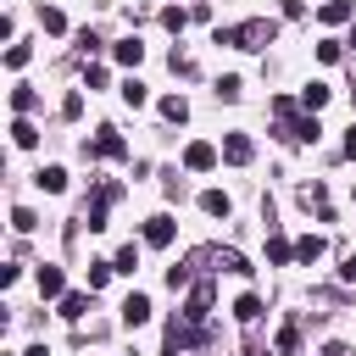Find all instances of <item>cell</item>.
<instances>
[{
    "mask_svg": "<svg viewBox=\"0 0 356 356\" xmlns=\"http://www.w3.org/2000/svg\"><path fill=\"white\" fill-rule=\"evenodd\" d=\"M83 312H89V295H78V289H72V295H61V317H72V323H78Z\"/></svg>",
    "mask_w": 356,
    "mask_h": 356,
    "instance_id": "ffe728a7",
    "label": "cell"
},
{
    "mask_svg": "<svg viewBox=\"0 0 356 356\" xmlns=\"http://www.w3.org/2000/svg\"><path fill=\"white\" fill-rule=\"evenodd\" d=\"M273 111H278V122H284V134H289L295 145H317V134H323V128H317V117H300V111H295V100H278Z\"/></svg>",
    "mask_w": 356,
    "mask_h": 356,
    "instance_id": "7a4b0ae2",
    "label": "cell"
},
{
    "mask_svg": "<svg viewBox=\"0 0 356 356\" xmlns=\"http://www.w3.org/2000/svg\"><path fill=\"white\" fill-rule=\"evenodd\" d=\"M83 83L89 89H106V67H83Z\"/></svg>",
    "mask_w": 356,
    "mask_h": 356,
    "instance_id": "836d02e7",
    "label": "cell"
},
{
    "mask_svg": "<svg viewBox=\"0 0 356 356\" xmlns=\"http://www.w3.org/2000/svg\"><path fill=\"white\" fill-rule=\"evenodd\" d=\"M117 95H122V100H128V106H145V100H150V89H145V83H139V78H128V83H122V89H117Z\"/></svg>",
    "mask_w": 356,
    "mask_h": 356,
    "instance_id": "7402d4cb",
    "label": "cell"
},
{
    "mask_svg": "<svg viewBox=\"0 0 356 356\" xmlns=\"http://www.w3.org/2000/svg\"><path fill=\"white\" fill-rule=\"evenodd\" d=\"M300 106H306V111L328 106V83H306V89H300Z\"/></svg>",
    "mask_w": 356,
    "mask_h": 356,
    "instance_id": "d6986e66",
    "label": "cell"
},
{
    "mask_svg": "<svg viewBox=\"0 0 356 356\" xmlns=\"http://www.w3.org/2000/svg\"><path fill=\"white\" fill-rule=\"evenodd\" d=\"M273 345H278V356H295V350H300V328H295V323H284Z\"/></svg>",
    "mask_w": 356,
    "mask_h": 356,
    "instance_id": "ac0fdd59",
    "label": "cell"
},
{
    "mask_svg": "<svg viewBox=\"0 0 356 356\" xmlns=\"http://www.w3.org/2000/svg\"><path fill=\"white\" fill-rule=\"evenodd\" d=\"M234 317H239V323H256V317H261V300H256V295H239V300H234Z\"/></svg>",
    "mask_w": 356,
    "mask_h": 356,
    "instance_id": "44dd1931",
    "label": "cell"
},
{
    "mask_svg": "<svg viewBox=\"0 0 356 356\" xmlns=\"http://www.w3.org/2000/svg\"><path fill=\"white\" fill-rule=\"evenodd\" d=\"M239 89H245V83H239L234 72H222V78H217V100H239Z\"/></svg>",
    "mask_w": 356,
    "mask_h": 356,
    "instance_id": "603a6c76",
    "label": "cell"
},
{
    "mask_svg": "<svg viewBox=\"0 0 356 356\" xmlns=\"http://www.w3.org/2000/svg\"><path fill=\"white\" fill-rule=\"evenodd\" d=\"M200 211H206V217H228V195H222V189H206V195H200Z\"/></svg>",
    "mask_w": 356,
    "mask_h": 356,
    "instance_id": "2e32d148",
    "label": "cell"
},
{
    "mask_svg": "<svg viewBox=\"0 0 356 356\" xmlns=\"http://www.w3.org/2000/svg\"><path fill=\"white\" fill-rule=\"evenodd\" d=\"M161 22H167V28H172V33H178V28H184V22H189V11H184V6H167V11H161Z\"/></svg>",
    "mask_w": 356,
    "mask_h": 356,
    "instance_id": "f1b7e54d",
    "label": "cell"
},
{
    "mask_svg": "<svg viewBox=\"0 0 356 356\" xmlns=\"http://www.w3.org/2000/svg\"><path fill=\"white\" fill-rule=\"evenodd\" d=\"M161 117H167V122H184V117H189V100H184V95H161Z\"/></svg>",
    "mask_w": 356,
    "mask_h": 356,
    "instance_id": "9a60e30c",
    "label": "cell"
},
{
    "mask_svg": "<svg viewBox=\"0 0 356 356\" xmlns=\"http://www.w3.org/2000/svg\"><path fill=\"white\" fill-rule=\"evenodd\" d=\"M6 67L22 72V67H28V44H11V50H6Z\"/></svg>",
    "mask_w": 356,
    "mask_h": 356,
    "instance_id": "4dcf8cb0",
    "label": "cell"
},
{
    "mask_svg": "<svg viewBox=\"0 0 356 356\" xmlns=\"http://www.w3.org/2000/svg\"><path fill=\"white\" fill-rule=\"evenodd\" d=\"M111 273H117V261H89V289H100Z\"/></svg>",
    "mask_w": 356,
    "mask_h": 356,
    "instance_id": "d4e9b609",
    "label": "cell"
},
{
    "mask_svg": "<svg viewBox=\"0 0 356 356\" xmlns=\"http://www.w3.org/2000/svg\"><path fill=\"white\" fill-rule=\"evenodd\" d=\"M250 156H256V145H250V134H228V139H222V161H228V167H245Z\"/></svg>",
    "mask_w": 356,
    "mask_h": 356,
    "instance_id": "8992f818",
    "label": "cell"
},
{
    "mask_svg": "<svg viewBox=\"0 0 356 356\" xmlns=\"http://www.w3.org/2000/svg\"><path fill=\"white\" fill-rule=\"evenodd\" d=\"M172 234H178V222L167 217V211H156V217H145V245H172Z\"/></svg>",
    "mask_w": 356,
    "mask_h": 356,
    "instance_id": "5b68a950",
    "label": "cell"
},
{
    "mask_svg": "<svg viewBox=\"0 0 356 356\" xmlns=\"http://www.w3.org/2000/svg\"><path fill=\"white\" fill-rule=\"evenodd\" d=\"M134 267H139V250L122 245V250H117V273H134Z\"/></svg>",
    "mask_w": 356,
    "mask_h": 356,
    "instance_id": "d6a6232c",
    "label": "cell"
},
{
    "mask_svg": "<svg viewBox=\"0 0 356 356\" xmlns=\"http://www.w3.org/2000/svg\"><path fill=\"white\" fill-rule=\"evenodd\" d=\"M122 323H128V328L150 323V300H145V295H128V300H122Z\"/></svg>",
    "mask_w": 356,
    "mask_h": 356,
    "instance_id": "9c48e42d",
    "label": "cell"
},
{
    "mask_svg": "<svg viewBox=\"0 0 356 356\" xmlns=\"http://www.w3.org/2000/svg\"><path fill=\"white\" fill-rule=\"evenodd\" d=\"M217 156H222V150H217V145H206V139H189V145H184V167H189V172H211V167H217Z\"/></svg>",
    "mask_w": 356,
    "mask_h": 356,
    "instance_id": "277c9868",
    "label": "cell"
},
{
    "mask_svg": "<svg viewBox=\"0 0 356 356\" xmlns=\"http://www.w3.org/2000/svg\"><path fill=\"white\" fill-rule=\"evenodd\" d=\"M11 228H17V234H33V228H39V217H33L28 206H17V211H11Z\"/></svg>",
    "mask_w": 356,
    "mask_h": 356,
    "instance_id": "cb8c5ba5",
    "label": "cell"
},
{
    "mask_svg": "<svg viewBox=\"0 0 356 356\" xmlns=\"http://www.w3.org/2000/svg\"><path fill=\"white\" fill-rule=\"evenodd\" d=\"M11 111H17V117L33 111V89H11Z\"/></svg>",
    "mask_w": 356,
    "mask_h": 356,
    "instance_id": "1f68e13d",
    "label": "cell"
},
{
    "mask_svg": "<svg viewBox=\"0 0 356 356\" xmlns=\"http://www.w3.org/2000/svg\"><path fill=\"white\" fill-rule=\"evenodd\" d=\"M339 278H345V284H356V256H345V261H339Z\"/></svg>",
    "mask_w": 356,
    "mask_h": 356,
    "instance_id": "e575fe53",
    "label": "cell"
},
{
    "mask_svg": "<svg viewBox=\"0 0 356 356\" xmlns=\"http://www.w3.org/2000/svg\"><path fill=\"white\" fill-rule=\"evenodd\" d=\"M11 139H17V150H33V145H39V128H33L28 117H17V122H11Z\"/></svg>",
    "mask_w": 356,
    "mask_h": 356,
    "instance_id": "5bb4252c",
    "label": "cell"
},
{
    "mask_svg": "<svg viewBox=\"0 0 356 356\" xmlns=\"http://www.w3.org/2000/svg\"><path fill=\"white\" fill-rule=\"evenodd\" d=\"M273 39H278L273 17H250V22H234V28H217V44H239V50H267Z\"/></svg>",
    "mask_w": 356,
    "mask_h": 356,
    "instance_id": "6da1fadb",
    "label": "cell"
},
{
    "mask_svg": "<svg viewBox=\"0 0 356 356\" xmlns=\"http://www.w3.org/2000/svg\"><path fill=\"white\" fill-rule=\"evenodd\" d=\"M111 56H117L122 67H139V61H145V44H139V39H117V44H111Z\"/></svg>",
    "mask_w": 356,
    "mask_h": 356,
    "instance_id": "30bf717a",
    "label": "cell"
},
{
    "mask_svg": "<svg viewBox=\"0 0 356 356\" xmlns=\"http://www.w3.org/2000/svg\"><path fill=\"white\" fill-rule=\"evenodd\" d=\"M61 117H67V122H78V117H83V95H78V89L61 100Z\"/></svg>",
    "mask_w": 356,
    "mask_h": 356,
    "instance_id": "484cf974",
    "label": "cell"
},
{
    "mask_svg": "<svg viewBox=\"0 0 356 356\" xmlns=\"http://www.w3.org/2000/svg\"><path fill=\"white\" fill-rule=\"evenodd\" d=\"M317 17H323V22H328V28H339V22H350V17H356V11H350V0H328V6H323V11H317Z\"/></svg>",
    "mask_w": 356,
    "mask_h": 356,
    "instance_id": "4fadbf2b",
    "label": "cell"
},
{
    "mask_svg": "<svg viewBox=\"0 0 356 356\" xmlns=\"http://www.w3.org/2000/svg\"><path fill=\"white\" fill-rule=\"evenodd\" d=\"M39 22H44V33H67V17H61V11H56V6H50V11H44V17H39Z\"/></svg>",
    "mask_w": 356,
    "mask_h": 356,
    "instance_id": "83f0119b",
    "label": "cell"
},
{
    "mask_svg": "<svg viewBox=\"0 0 356 356\" xmlns=\"http://www.w3.org/2000/svg\"><path fill=\"white\" fill-rule=\"evenodd\" d=\"M33 184H39L44 195H61V189H67V167H39V178H33Z\"/></svg>",
    "mask_w": 356,
    "mask_h": 356,
    "instance_id": "8fae6325",
    "label": "cell"
},
{
    "mask_svg": "<svg viewBox=\"0 0 356 356\" xmlns=\"http://www.w3.org/2000/svg\"><path fill=\"white\" fill-rule=\"evenodd\" d=\"M39 295H44V300H61V295H67V278H61V267H50V261L39 267Z\"/></svg>",
    "mask_w": 356,
    "mask_h": 356,
    "instance_id": "ba28073f",
    "label": "cell"
},
{
    "mask_svg": "<svg viewBox=\"0 0 356 356\" xmlns=\"http://www.w3.org/2000/svg\"><path fill=\"white\" fill-rule=\"evenodd\" d=\"M317 256H323V239H317V234H306V239H295V261H306V267H312Z\"/></svg>",
    "mask_w": 356,
    "mask_h": 356,
    "instance_id": "e0dca14e",
    "label": "cell"
},
{
    "mask_svg": "<svg viewBox=\"0 0 356 356\" xmlns=\"http://www.w3.org/2000/svg\"><path fill=\"white\" fill-rule=\"evenodd\" d=\"M95 156H106V161H117V156H128V145H122V134H117V128H100V134H95Z\"/></svg>",
    "mask_w": 356,
    "mask_h": 356,
    "instance_id": "52a82bcc",
    "label": "cell"
},
{
    "mask_svg": "<svg viewBox=\"0 0 356 356\" xmlns=\"http://www.w3.org/2000/svg\"><path fill=\"white\" fill-rule=\"evenodd\" d=\"M217 267H228V273H250V261H245L239 250H222V256H217Z\"/></svg>",
    "mask_w": 356,
    "mask_h": 356,
    "instance_id": "4316f807",
    "label": "cell"
},
{
    "mask_svg": "<svg viewBox=\"0 0 356 356\" xmlns=\"http://www.w3.org/2000/svg\"><path fill=\"white\" fill-rule=\"evenodd\" d=\"M206 317H211V284H195L189 300H184V323L189 328H206Z\"/></svg>",
    "mask_w": 356,
    "mask_h": 356,
    "instance_id": "3957f363",
    "label": "cell"
},
{
    "mask_svg": "<svg viewBox=\"0 0 356 356\" xmlns=\"http://www.w3.org/2000/svg\"><path fill=\"white\" fill-rule=\"evenodd\" d=\"M317 61L334 67V61H339V39H323V44H317Z\"/></svg>",
    "mask_w": 356,
    "mask_h": 356,
    "instance_id": "f546056e",
    "label": "cell"
},
{
    "mask_svg": "<svg viewBox=\"0 0 356 356\" xmlns=\"http://www.w3.org/2000/svg\"><path fill=\"white\" fill-rule=\"evenodd\" d=\"M267 261H273V267H289V261H295V245H289L284 234H273V239H267Z\"/></svg>",
    "mask_w": 356,
    "mask_h": 356,
    "instance_id": "7c38bea8",
    "label": "cell"
},
{
    "mask_svg": "<svg viewBox=\"0 0 356 356\" xmlns=\"http://www.w3.org/2000/svg\"><path fill=\"white\" fill-rule=\"evenodd\" d=\"M22 356H50V350H44V345H28V350H22Z\"/></svg>",
    "mask_w": 356,
    "mask_h": 356,
    "instance_id": "8d00e7d4",
    "label": "cell"
},
{
    "mask_svg": "<svg viewBox=\"0 0 356 356\" xmlns=\"http://www.w3.org/2000/svg\"><path fill=\"white\" fill-rule=\"evenodd\" d=\"M345 156H356V122H350V134H345Z\"/></svg>",
    "mask_w": 356,
    "mask_h": 356,
    "instance_id": "d590c367",
    "label": "cell"
}]
</instances>
